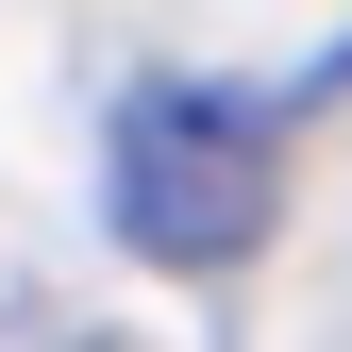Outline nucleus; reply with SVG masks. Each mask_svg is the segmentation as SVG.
Segmentation results:
<instances>
[{"instance_id": "f257e3e1", "label": "nucleus", "mask_w": 352, "mask_h": 352, "mask_svg": "<svg viewBox=\"0 0 352 352\" xmlns=\"http://www.w3.org/2000/svg\"><path fill=\"white\" fill-rule=\"evenodd\" d=\"M101 201H118V235H135L151 269H235V252H269V218H285L269 101L185 84V67L118 84V118H101Z\"/></svg>"}, {"instance_id": "f03ea898", "label": "nucleus", "mask_w": 352, "mask_h": 352, "mask_svg": "<svg viewBox=\"0 0 352 352\" xmlns=\"http://www.w3.org/2000/svg\"><path fill=\"white\" fill-rule=\"evenodd\" d=\"M319 84H352V34H336V67H319Z\"/></svg>"}]
</instances>
